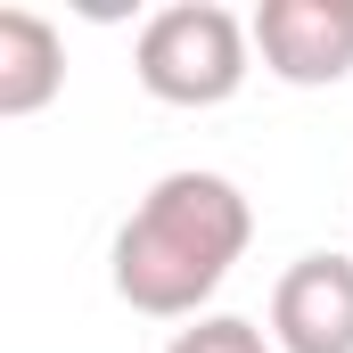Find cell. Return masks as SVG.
<instances>
[{
  "label": "cell",
  "instance_id": "obj_1",
  "mask_svg": "<svg viewBox=\"0 0 353 353\" xmlns=\"http://www.w3.org/2000/svg\"><path fill=\"white\" fill-rule=\"evenodd\" d=\"M255 239V205L247 189L222 173H165L140 205L132 222L115 230V255H107V279L132 312L148 321H205L197 304L230 279V263L247 255Z\"/></svg>",
  "mask_w": 353,
  "mask_h": 353
},
{
  "label": "cell",
  "instance_id": "obj_2",
  "mask_svg": "<svg viewBox=\"0 0 353 353\" xmlns=\"http://www.w3.org/2000/svg\"><path fill=\"white\" fill-rule=\"evenodd\" d=\"M132 74H140L148 99H165V107H222V99H239L247 74H255V33L230 8H214V0H173V8H157L140 25Z\"/></svg>",
  "mask_w": 353,
  "mask_h": 353
},
{
  "label": "cell",
  "instance_id": "obj_3",
  "mask_svg": "<svg viewBox=\"0 0 353 353\" xmlns=\"http://www.w3.org/2000/svg\"><path fill=\"white\" fill-rule=\"evenodd\" d=\"M263 74L288 90H329L353 74V0H263L247 17Z\"/></svg>",
  "mask_w": 353,
  "mask_h": 353
},
{
  "label": "cell",
  "instance_id": "obj_4",
  "mask_svg": "<svg viewBox=\"0 0 353 353\" xmlns=\"http://www.w3.org/2000/svg\"><path fill=\"white\" fill-rule=\"evenodd\" d=\"M279 353H353V255H296L271 288Z\"/></svg>",
  "mask_w": 353,
  "mask_h": 353
},
{
  "label": "cell",
  "instance_id": "obj_5",
  "mask_svg": "<svg viewBox=\"0 0 353 353\" xmlns=\"http://www.w3.org/2000/svg\"><path fill=\"white\" fill-rule=\"evenodd\" d=\"M66 90V41L33 8H0V115L25 123Z\"/></svg>",
  "mask_w": 353,
  "mask_h": 353
},
{
  "label": "cell",
  "instance_id": "obj_6",
  "mask_svg": "<svg viewBox=\"0 0 353 353\" xmlns=\"http://www.w3.org/2000/svg\"><path fill=\"white\" fill-rule=\"evenodd\" d=\"M165 353H279V345H271L255 321H239V312H205V321H189Z\"/></svg>",
  "mask_w": 353,
  "mask_h": 353
}]
</instances>
